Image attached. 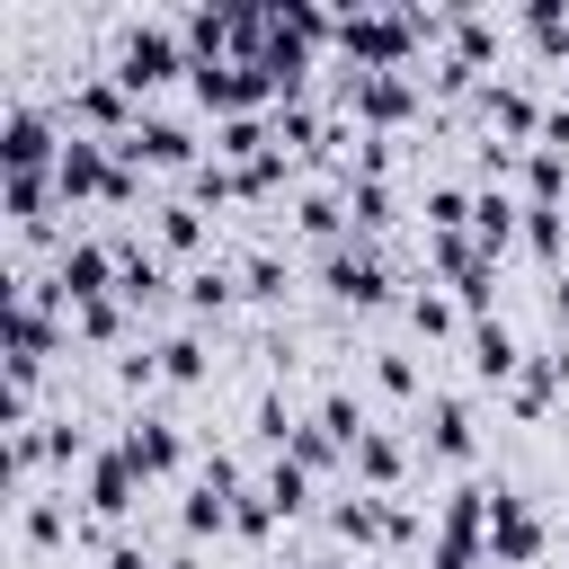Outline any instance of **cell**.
Returning a JSON list of instances; mask_svg holds the SVG:
<instances>
[{"label":"cell","mask_w":569,"mask_h":569,"mask_svg":"<svg viewBox=\"0 0 569 569\" xmlns=\"http://www.w3.org/2000/svg\"><path fill=\"white\" fill-rule=\"evenodd\" d=\"M347 462H356V489H365V498H400V471H409V453H400V436H391V427H373V436H365Z\"/></svg>","instance_id":"11"},{"label":"cell","mask_w":569,"mask_h":569,"mask_svg":"<svg viewBox=\"0 0 569 569\" xmlns=\"http://www.w3.org/2000/svg\"><path fill=\"white\" fill-rule=\"evenodd\" d=\"M231 533H240V542H267V533H276V507H267V489H240V498H231Z\"/></svg>","instance_id":"23"},{"label":"cell","mask_w":569,"mask_h":569,"mask_svg":"<svg viewBox=\"0 0 569 569\" xmlns=\"http://www.w3.org/2000/svg\"><path fill=\"white\" fill-rule=\"evenodd\" d=\"M471 445H480L471 400H462V391H436V409H427V453H436V462H471Z\"/></svg>","instance_id":"10"},{"label":"cell","mask_w":569,"mask_h":569,"mask_svg":"<svg viewBox=\"0 0 569 569\" xmlns=\"http://www.w3.org/2000/svg\"><path fill=\"white\" fill-rule=\"evenodd\" d=\"M338 89H347V107H356L365 124H400V116L418 107V89H409V71H347Z\"/></svg>","instance_id":"9"},{"label":"cell","mask_w":569,"mask_h":569,"mask_svg":"<svg viewBox=\"0 0 569 569\" xmlns=\"http://www.w3.org/2000/svg\"><path fill=\"white\" fill-rule=\"evenodd\" d=\"M284 462H302V471H329V462H338V445H329L320 427H293V445H284Z\"/></svg>","instance_id":"26"},{"label":"cell","mask_w":569,"mask_h":569,"mask_svg":"<svg viewBox=\"0 0 569 569\" xmlns=\"http://www.w3.org/2000/svg\"><path fill=\"white\" fill-rule=\"evenodd\" d=\"M347 222H356V231H382V222H391V187H382V178H347Z\"/></svg>","instance_id":"21"},{"label":"cell","mask_w":569,"mask_h":569,"mask_svg":"<svg viewBox=\"0 0 569 569\" xmlns=\"http://www.w3.org/2000/svg\"><path fill=\"white\" fill-rule=\"evenodd\" d=\"M80 498H89V525H124V516L142 507V471L124 462V445L89 453V480H80Z\"/></svg>","instance_id":"7"},{"label":"cell","mask_w":569,"mask_h":569,"mask_svg":"<svg viewBox=\"0 0 569 569\" xmlns=\"http://www.w3.org/2000/svg\"><path fill=\"white\" fill-rule=\"evenodd\" d=\"M98 569H160V560H151L142 542H107V560H98Z\"/></svg>","instance_id":"28"},{"label":"cell","mask_w":569,"mask_h":569,"mask_svg":"<svg viewBox=\"0 0 569 569\" xmlns=\"http://www.w3.org/2000/svg\"><path fill=\"white\" fill-rule=\"evenodd\" d=\"M62 142H71V133H62L44 107H27V98L0 116V160H9V178H53V169H62Z\"/></svg>","instance_id":"2"},{"label":"cell","mask_w":569,"mask_h":569,"mask_svg":"<svg viewBox=\"0 0 569 569\" xmlns=\"http://www.w3.org/2000/svg\"><path fill=\"white\" fill-rule=\"evenodd\" d=\"M196 240H204V213H196L187 196L151 204V249H160V258H178V249H196Z\"/></svg>","instance_id":"16"},{"label":"cell","mask_w":569,"mask_h":569,"mask_svg":"<svg viewBox=\"0 0 569 569\" xmlns=\"http://www.w3.org/2000/svg\"><path fill=\"white\" fill-rule=\"evenodd\" d=\"M542 551H551V525L533 516V498L498 489V507H489V560H498V569H533Z\"/></svg>","instance_id":"4"},{"label":"cell","mask_w":569,"mask_h":569,"mask_svg":"<svg viewBox=\"0 0 569 569\" xmlns=\"http://www.w3.org/2000/svg\"><path fill=\"white\" fill-rule=\"evenodd\" d=\"M489 560V533H462V525H427V569H480Z\"/></svg>","instance_id":"17"},{"label":"cell","mask_w":569,"mask_h":569,"mask_svg":"<svg viewBox=\"0 0 569 569\" xmlns=\"http://www.w3.org/2000/svg\"><path fill=\"white\" fill-rule=\"evenodd\" d=\"M373 391L409 400V391H418V365H409V356H373Z\"/></svg>","instance_id":"27"},{"label":"cell","mask_w":569,"mask_h":569,"mask_svg":"<svg viewBox=\"0 0 569 569\" xmlns=\"http://www.w3.org/2000/svg\"><path fill=\"white\" fill-rule=\"evenodd\" d=\"M204 373H213V365H204V338H196V329L160 338V382H178V391H187V382H204Z\"/></svg>","instance_id":"19"},{"label":"cell","mask_w":569,"mask_h":569,"mask_svg":"<svg viewBox=\"0 0 569 569\" xmlns=\"http://www.w3.org/2000/svg\"><path fill=\"white\" fill-rule=\"evenodd\" d=\"M471 373L480 382H516L525 373V347H516L507 320H471Z\"/></svg>","instance_id":"13"},{"label":"cell","mask_w":569,"mask_h":569,"mask_svg":"<svg viewBox=\"0 0 569 569\" xmlns=\"http://www.w3.org/2000/svg\"><path fill=\"white\" fill-rule=\"evenodd\" d=\"M160 569H204V560H196V551H169V560H160Z\"/></svg>","instance_id":"29"},{"label":"cell","mask_w":569,"mask_h":569,"mask_svg":"<svg viewBox=\"0 0 569 569\" xmlns=\"http://www.w3.org/2000/svg\"><path fill=\"white\" fill-rule=\"evenodd\" d=\"M480 107H489V124H498L507 142H533V133H542V107H533V89H516V80H489V89H480Z\"/></svg>","instance_id":"14"},{"label":"cell","mask_w":569,"mask_h":569,"mask_svg":"<svg viewBox=\"0 0 569 569\" xmlns=\"http://www.w3.org/2000/svg\"><path fill=\"white\" fill-rule=\"evenodd\" d=\"M53 293H62V311L107 302V293H116V249H107V240H62V258H53Z\"/></svg>","instance_id":"6"},{"label":"cell","mask_w":569,"mask_h":569,"mask_svg":"<svg viewBox=\"0 0 569 569\" xmlns=\"http://www.w3.org/2000/svg\"><path fill=\"white\" fill-rule=\"evenodd\" d=\"M560 382H569V347H542V356H533V365L507 382V409H516V418H542Z\"/></svg>","instance_id":"12"},{"label":"cell","mask_w":569,"mask_h":569,"mask_svg":"<svg viewBox=\"0 0 569 569\" xmlns=\"http://www.w3.org/2000/svg\"><path fill=\"white\" fill-rule=\"evenodd\" d=\"M409 329H418V338H445V329H453V302H445V293H409Z\"/></svg>","instance_id":"25"},{"label":"cell","mask_w":569,"mask_h":569,"mask_svg":"<svg viewBox=\"0 0 569 569\" xmlns=\"http://www.w3.org/2000/svg\"><path fill=\"white\" fill-rule=\"evenodd\" d=\"M71 329H80L89 347H116V356H124V338H133V329H124V302H116V293H107V302H80V311H71Z\"/></svg>","instance_id":"18"},{"label":"cell","mask_w":569,"mask_h":569,"mask_svg":"<svg viewBox=\"0 0 569 569\" xmlns=\"http://www.w3.org/2000/svg\"><path fill=\"white\" fill-rule=\"evenodd\" d=\"M116 445H124V462L142 471V489H151V480H169V471L187 462V436H178V418H133Z\"/></svg>","instance_id":"8"},{"label":"cell","mask_w":569,"mask_h":569,"mask_svg":"<svg viewBox=\"0 0 569 569\" xmlns=\"http://www.w3.org/2000/svg\"><path fill=\"white\" fill-rule=\"evenodd\" d=\"M516 231H525V204H516L507 187H489V196H471V240H480L489 258H498V249H507Z\"/></svg>","instance_id":"15"},{"label":"cell","mask_w":569,"mask_h":569,"mask_svg":"<svg viewBox=\"0 0 569 569\" xmlns=\"http://www.w3.org/2000/svg\"><path fill=\"white\" fill-rule=\"evenodd\" d=\"M240 293H249V302H276V293H284V258H276V249H249V258H240Z\"/></svg>","instance_id":"22"},{"label":"cell","mask_w":569,"mask_h":569,"mask_svg":"<svg viewBox=\"0 0 569 569\" xmlns=\"http://www.w3.org/2000/svg\"><path fill=\"white\" fill-rule=\"evenodd\" d=\"M231 293H240V284H231L222 267H196V276H187V311H222Z\"/></svg>","instance_id":"24"},{"label":"cell","mask_w":569,"mask_h":569,"mask_svg":"<svg viewBox=\"0 0 569 569\" xmlns=\"http://www.w3.org/2000/svg\"><path fill=\"white\" fill-rule=\"evenodd\" d=\"M178 71H196L187 27H160V18H133V27H124V44H116V62H107V80H116L124 98H151V89H160V80H178Z\"/></svg>","instance_id":"1"},{"label":"cell","mask_w":569,"mask_h":569,"mask_svg":"<svg viewBox=\"0 0 569 569\" xmlns=\"http://www.w3.org/2000/svg\"><path fill=\"white\" fill-rule=\"evenodd\" d=\"M560 107H569V98H560Z\"/></svg>","instance_id":"30"},{"label":"cell","mask_w":569,"mask_h":569,"mask_svg":"<svg viewBox=\"0 0 569 569\" xmlns=\"http://www.w3.org/2000/svg\"><path fill=\"white\" fill-rule=\"evenodd\" d=\"M320 293H329V302H356V311H382V302H391V267H382L365 240H338V249L320 258Z\"/></svg>","instance_id":"3"},{"label":"cell","mask_w":569,"mask_h":569,"mask_svg":"<svg viewBox=\"0 0 569 569\" xmlns=\"http://www.w3.org/2000/svg\"><path fill=\"white\" fill-rule=\"evenodd\" d=\"M258 489H267V507H276V516H302V507H311V471H302V462H284V453L267 462V480H258Z\"/></svg>","instance_id":"20"},{"label":"cell","mask_w":569,"mask_h":569,"mask_svg":"<svg viewBox=\"0 0 569 569\" xmlns=\"http://www.w3.org/2000/svg\"><path fill=\"white\" fill-rule=\"evenodd\" d=\"M116 160H124V169H187V178L204 169V160H196V133H187L178 116H142V124L116 142Z\"/></svg>","instance_id":"5"}]
</instances>
